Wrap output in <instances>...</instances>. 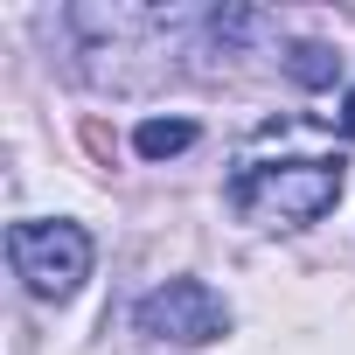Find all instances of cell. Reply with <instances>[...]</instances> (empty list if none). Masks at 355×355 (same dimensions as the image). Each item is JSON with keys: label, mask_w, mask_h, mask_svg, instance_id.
Here are the masks:
<instances>
[{"label": "cell", "mask_w": 355, "mask_h": 355, "mask_svg": "<svg viewBox=\"0 0 355 355\" xmlns=\"http://www.w3.org/2000/svg\"><path fill=\"white\" fill-rule=\"evenodd\" d=\"M202 8H63L56 28L70 35V63L84 84L112 98H139L182 70L202 35Z\"/></svg>", "instance_id": "cell-1"}, {"label": "cell", "mask_w": 355, "mask_h": 355, "mask_svg": "<svg viewBox=\"0 0 355 355\" xmlns=\"http://www.w3.org/2000/svg\"><path fill=\"white\" fill-rule=\"evenodd\" d=\"M341 202V160H244L230 174V209L258 230L320 223Z\"/></svg>", "instance_id": "cell-2"}, {"label": "cell", "mask_w": 355, "mask_h": 355, "mask_svg": "<svg viewBox=\"0 0 355 355\" xmlns=\"http://www.w3.org/2000/svg\"><path fill=\"white\" fill-rule=\"evenodd\" d=\"M286 77H293L300 91H327V84L341 77V56H334L327 42H293V49H286Z\"/></svg>", "instance_id": "cell-6"}, {"label": "cell", "mask_w": 355, "mask_h": 355, "mask_svg": "<svg viewBox=\"0 0 355 355\" xmlns=\"http://www.w3.org/2000/svg\"><path fill=\"white\" fill-rule=\"evenodd\" d=\"M91 258H98L91 230L70 223V216H21L8 230V265L35 300H70L91 279Z\"/></svg>", "instance_id": "cell-3"}, {"label": "cell", "mask_w": 355, "mask_h": 355, "mask_svg": "<svg viewBox=\"0 0 355 355\" xmlns=\"http://www.w3.org/2000/svg\"><path fill=\"white\" fill-rule=\"evenodd\" d=\"M132 327L146 341H167V348H209L230 334V306L209 279H160L139 306H132Z\"/></svg>", "instance_id": "cell-4"}, {"label": "cell", "mask_w": 355, "mask_h": 355, "mask_svg": "<svg viewBox=\"0 0 355 355\" xmlns=\"http://www.w3.org/2000/svg\"><path fill=\"white\" fill-rule=\"evenodd\" d=\"M341 132H348V139H355V91H348V98H341Z\"/></svg>", "instance_id": "cell-7"}, {"label": "cell", "mask_w": 355, "mask_h": 355, "mask_svg": "<svg viewBox=\"0 0 355 355\" xmlns=\"http://www.w3.org/2000/svg\"><path fill=\"white\" fill-rule=\"evenodd\" d=\"M196 139H202L196 119H139L132 125V153L139 160H174V153H189Z\"/></svg>", "instance_id": "cell-5"}]
</instances>
